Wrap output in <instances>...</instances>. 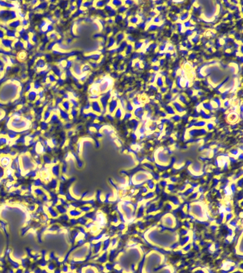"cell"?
Segmentation results:
<instances>
[{
    "mask_svg": "<svg viewBox=\"0 0 243 273\" xmlns=\"http://www.w3.org/2000/svg\"><path fill=\"white\" fill-rule=\"evenodd\" d=\"M118 101L117 99L115 98H112L109 103H108V107H107V113L113 115L115 111L117 109V108L118 107Z\"/></svg>",
    "mask_w": 243,
    "mask_h": 273,
    "instance_id": "obj_1",
    "label": "cell"
},
{
    "mask_svg": "<svg viewBox=\"0 0 243 273\" xmlns=\"http://www.w3.org/2000/svg\"><path fill=\"white\" fill-rule=\"evenodd\" d=\"M171 105L173 107L174 110L176 111V114H179L180 115H183L185 114V112H186L185 107L183 105H182L179 102H178L177 100L172 102Z\"/></svg>",
    "mask_w": 243,
    "mask_h": 273,
    "instance_id": "obj_2",
    "label": "cell"
},
{
    "mask_svg": "<svg viewBox=\"0 0 243 273\" xmlns=\"http://www.w3.org/2000/svg\"><path fill=\"white\" fill-rule=\"evenodd\" d=\"M91 112L96 113L97 115H102L103 112V109L101 107L100 103H99L98 100L96 101H91Z\"/></svg>",
    "mask_w": 243,
    "mask_h": 273,
    "instance_id": "obj_3",
    "label": "cell"
},
{
    "mask_svg": "<svg viewBox=\"0 0 243 273\" xmlns=\"http://www.w3.org/2000/svg\"><path fill=\"white\" fill-rule=\"evenodd\" d=\"M132 114H133V116L135 117L136 118L143 119V117L145 114V111H144L143 106H138V107L135 108Z\"/></svg>",
    "mask_w": 243,
    "mask_h": 273,
    "instance_id": "obj_4",
    "label": "cell"
},
{
    "mask_svg": "<svg viewBox=\"0 0 243 273\" xmlns=\"http://www.w3.org/2000/svg\"><path fill=\"white\" fill-rule=\"evenodd\" d=\"M227 119L231 123H235L239 119L238 112H230L227 114Z\"/></svg>",
    "mask_w": 243,
    "mask_h": 273,
    "instance_id": "obj_5",
    "label": "cell"
},
{
    "mask_svg": "<svg viewBox=\"0 0 243 273\" xmlns=\"http://www.w3.org/2000/svg\"><path fill=\"white\" fill-rule=\"evenodd\" d=\"M177 101L179 102L182 105H188L189 104V100L188 97L185 95V94H182L178 96Z\"/></svg>",
    "mask_w": 243,
    "mask_h": 273,
    "instance_id": "obj_6",
    "label": "cell"
},
{
    "mask_svg": "<svg viewBox=\"0 0 243 273\" xmlns=\"http://www.w3.org/2000/svg\"><path fill=\"white\" fill-rule=\"evenodd\" d=\"M125 112H125L123 109L120 108V107L118 106V107L117 108V109L115 111V112H114V114H113L112 115H113L114 118L121 119V118H123V116H124Z\"/></svg>",
    "mask_w": 243,
    "mask_h": 273,
    "instance_id": "obj_7",
    "label": "cell"
},
{
    "mask_svg": "<svg viewBox=\"0 0 243 273\" xmlns=\"http://www.w3.org/2000/svg\"><path fill=\"white\" fill-rule=\"evenodd\" d=\"M132 102V103L133 104V106L135 107H138V106H143L144 103L141 102V95H136L132 100H130Z\"/></svg>",
    "mask_w": 243,
    "mask_h": 273,
    "instance_id": "obj_8",
    "label": "cell"
},
{
    "mask_svg": "<svg viewBox=\"0 0 243 273\" xmlns=\"http://www.w3.org/2000/svg\"><path fill=\"white\" fill-rule=\"evenodd\" d=\"M115 41H116V47H118V46L125 40L126 39V34L123 33V32H118L115 36Z\"/></svg>",
    "mask_w": 243,
    "mask_h": 273,
    "instance_id": "obj_9",
    "label": "cell"
},
{
    "mask_svg": "<svg viewBox=\"0 0 243 273\" xmlns=\"http://www.w3.org/2000/svg\"><path fill=\"white\" fill-rule=\"evenodd\" d=\"M190 15H191V14H190V12H187V11L184 10V11H183V12H182V14H180V15H179V22L183 23V22H185V21L189 20Z\"/></svg>",
    "mask_w": 243,
    "mask_h": 273,
    "instance_id": "obj_10",
    "label": "cell"
},
{
    "mask_svg": "<svg viewBox=\"0 0 243 273\" xmlns=\"http://www.w3.org/2000/svg\"><path fill=\"white\" fill-rule=\"evenodd\" d=\"M163 109H164V111L167 112V114L168 115L173 116V115H174L175 114H176V111L174 110V109H173V107L172 106L171 104L165 105Z\"/></svg>",
    "mask_w": 243,
    "mask_h": 273,
    "instance_id": "obj_11",
    "label": "cell"
},
{
    "mask_svg": "<svg viewBox=\"0 0 243 273\" xmlns=\"http://www.w3.org/2000/svg\"><path fill=\"white\" fill-rule=\"evenodd\" d=\"M154 84L159 89L160 87L164 86V77H163L161 75H159L158 74L156 78V80H155V83Z\"/></svg>",
    "mask_w": 243,
    "mask_h": 273,
    "instance_id": "obj_12",
    "label": "cell"
},
{
    "mask_svg": "<svg viewBox=\"0 0 243 273\" xmlns=\"http://www.w3.org/2000/svg\"><path fill=\"white\" fill-rule=\"evenodd\" d=\"M129 23H130V25H134V26H135V25H137L140 21H141V20H140V18H138V16L137 15H132V17H130L129 18Z\"/></svg>",
    "mask_w": 243,
    "mask_h": 273,
    "instance_id": "obj_13",
    "label": "cell"
},
{
    "mask_svg": "<svg viewBox=\"0 0 243 273\" xmlns=\"http://www.w3.org/2000/svg\"><path fill=\"white\" fill-rule=\"evenodd\" d=\"M109 4L112 6V7L114 9H117L120 6L123 5V1H120V0H113V1H110Z\"/></svg>",
    "mask_w": 243,
    "mask_h": 273,
    "instance_id": "obj_14",
    "label": "cell"
},
{
    "mask_svg": "<svg viewBox=\"0 0 243 273\" xmlns=\"http://www.w3.org/2000/svg\"><path fill=\"white\" fill-rule=\"evenodd\" d=\"M135 109V106H133V104L132 103V102L129 100H126V109L125 112H133Z\"/></svg>",
    "mask_w": 243,
    "mask_h": 273,
    "instance_id": "obj_15",
    "label": "cell"
},
{
    "mask_svg": "<svg viewBox=\"0 0 243 273\" xmlns=\"http://www.w3.org/2000/svg\"><path fill=\"white\" fill-rule=\"evenodd\" d=\"M126 18L125 15H120V14H117L116 16L114 18V24H120L121 21H123V20Z\"/></svg>",
    "mask_w": 243,
    "mask_h": 273,
    "instance_id": "obj_16",
    "label": "cell"
},
{
    "mask_svg": "<svg viewBox=\"0 0 243 273\" xmlns=\"http://www.w3.org/2000/svg\"><path fill=\"white\" fill-rule=\"evenodd\" d=\"M211 101L217 106V108H218V107H222V102H223V101H222L221 99L220 98V96L216 95L215 97L211 100Z\"/></svg>",
    "mask_w": 243,
    "mask_h": 273,
    "instance_id": "obj_17",
    "label": "cell"
},
{
    "mask_svg": "<svg viewBox=\"0 0 243 273\" xmlns=\"http://www.w3.org/2000/svg\"><path fill=\"white\" fill-rule=\"evenodd\" d=\"M133 46H134V49H135L137 51H141L144 47V43L141 41H135L133 43Z\"/></svg>",
    "mask_w": 243,
    "mask_h": 273,
    "instance_id": "obj_18",
    "label": "cell"
},
{
    "mask_svg": "<svg viewBox=\"0 0 243 273\" xmlns=\"http://www.w3.org/2000/svg\"><path fill=\"white\" fill-rule=\"evenodd\" d=\"M128 9H129V8L123 4L121 6H120L118 9H117L116 11H117V12H118V14H120V15H125L126 12L128 11Z\"/></svg>",
    "mask_w": 243,
    "mask_h": 273,
    "instance_id": "obj_19",
    "label": "cell"
},
{
    "mask_svg": "<svg viewBox=\"0 0 243 273\" xmlns=\"http://www.w3.org/2000/svg\"><path fill=\"white\" fill-rule=\"evenodd\" d=\"M230 106H231V101H230V100L226 99V100H223V101L222 102V107H223V109H225L226 110L229 109L230 108Z\"/></svg>",
    "mask_w": 243,
    "mask_h": 273,
    "instance_id": "obj_20",
    "label": "cell"
},
{
    "mask_svg": "<svg viewBox=\"0 0 243 273\" xmlns=\"http://www.w3.org/2000/svg\"><path fill=\"white\" fill-rule=\"evenodd\" d=\"M182 25H183L184 28L186 30V29H190L193 26H195V24L192 23L190 20H187V21H185V22L182 23Z\"/></svg>",
    "mask_w": 243,
    "mask_h": 273,
    "instance_id": "obj_21",
    "label": "cell"
},
{
    "mask_svg": "<svg viewBox=\"0 0 243 273\" xmlns=\"http://www.w3.org/2000/svg\"><path fill=\"white\" fill-rule=\"evenodd\" d=\"M158 29H159V27H158L157 25H156V24H154L151 23V24H148V25H147V29H146V30H148V31H151V32H153V31H156V30H157Z\"/></svg>",
    "mask_w": 243,
    "mask_h": 273,
    "instance_id": "obj_22",
    "label": "cell"
},
{
    "mask_svg": "<svg viewBox=\"0 0 243 273\" xmlns=\"http://www.w3.org/2000/svg\"><path fill=\"white\" fill-rule=\"evenodd\" d=\"M172 98H173V95L170 92H168L166 94L164 95V100L166 101V102H171L172 100Z\"/></svg>",
    "mask_w": 243,
    "mask_h": 273,
    "instance_id": "obj_23",
    "label": "cell"
},
{
    "mask_svg": "<svg viewBox=\"0 0 243 273\" xmlns=\"http://www.w3.org/2000/svg\"><path fill=\"white\" fill-rule=\"evenodd\" d=\"M206 124H207V121H205V120H199V121H197V122H195V124H194V126H196V127H205V126H206Z\"/></svg>",
    "mask_w": 243,
    "mask_h": 273,
    "instance_id": "obj_24",
    "label": "cell"
},
{
    "mask_svg": "<svg viewBox=\"0 0 243 273\" xmlns=\"http://www.w3.org/2000/svg\"><path fill=\"white\" fill-rule=\"evenodd\" d=\"M168 92H169V89L166 86H162V87H160L159 89V93H160L162 95H164Z\"/></svg>",
    "mask_w": 243,
    "mask_h": 273,
    "instance_id": "obj_25",
    "label": "cell"
},
{
    "mask_svg": "<svg viewBox=\"0 0 243 273\" xmlns=\"http://www.w3.org/2000/svg\"><path fill=\"white\" fill-rule=\"evenodd\" d=\"M126 41H127V42L128 43H132V44H133L135 42V38L133 36H132L131 34H129L127 36H126Z\"/></svg>",
    "mask_w": 243,
    "mask_h": 273,
    "instance_id": "obj_26",
    "label": "cell"
},
{
    "mask_svg": "<svg viewBox=\"0 0 243 273\" xmlns=\"http://www.w3.org/2000/svg\"><path fill=\"white\" fill-rule=\"evenodd\" d=\"M137 26H138L140 29H141V30H146V29H147V24L144 21H140V22L137 24Z\"/></svg>",
    "mask_w": 243,
    "mask_h": 273,
    "instance_id": "obj_27",
    "label": "cell"
},
{
    "mask_svg": "<svg viewBox=\"0 0 243 273\" xmlns=\"http://www.w3.org/2000/svg\"><path fill=\"white\" fill-rule=\"evenodd\" d=\"M133 114L132 112H126L125 114H124V116H123V118L125 119H128V120H130V119H132L133 118Z\"/></svg>",
    "mask_w": 243,
    "mask_h": 273,
    "instance_id": "obj_28",
    "label": "cell"
},
{
    "mask_svg": "<svg viewBox=\"0 0 243 273\" xmlns=\"http://www.w3.org/2000/svg\"><path fill=\"white\" fill-rule=\"evenodd\" d=\"M117 15V11L116 9H112L111 12L107 13V16L108 18H115Z\"/></svg>",
    "mask_w": 243,
    "mask_h": 273,
    "instance_id": "obj_29",
    "label": "cell"
},
{
    "mask_svg": "<svg viewBox=\"0 0 243 273\" xmlns=\"http://www.w3.org/2000/svg\"><path fill=\"white\" fill-rule=\"evenodd\" d=\"M184 33H185V36H188V37H191V36H193V35L194 34V31H193V30H191V29H186V30H185Z\"/></svg>",
    "mask_w": 243,
    "mask_h": 273,
    "instance_id": "obj_30",
    "label": "cell"
},
{
    "mask_svg": "<svg viewBox=\"0 0 243 273\" xmlns=\"http://www.w3.org/2000/svg\"><path fill=\"white\" fill-rule=\"evenodd\" d=\"M27 55H26V53L24 51H21L18 53V57L20 60H24L25 58H26Z\"/></svg>",
    "mask_w": 243,
    "mask_h": 273,
    "instance_id": "obj_31",
    "label": "cell"
},
{
    "mask_svg": "<svg viewBox=\"0 0 243 273\" xmlns=\"http://www.w3.org/2000/svg\"><path fill=\"white\" fill-rule=\"evenodd\" d=\"M170 118H171L172 121H179L181 120V115H179V114H175L174 115L171 116Z\"/></svg>",
    "mask_w": 243,
    "mask_h": 273,
    "instance_id": "obj_32",
    "label": "cell"
},
{
    "mask_svg": "<svg viewBox=\"0 0 243 273\" xmlns=\"http://www.w3.org/2000/svg\"><path fill=\"white\" fill-rule=\"evenodd\" d=\"M123 4H124L126 6H127L128 8H129V7H132V6L135 4V2H134V1H130V0H128V1L123 2Z\"/></svg>",
    "mask_w": 243,
    "mask_h": 273,
    "instance_id": "obj_33",
    "label": "cell"
},
{
    "mask_svg": "<svg viewBox=\"0 0 243 273\" xmlns=\"http://www.w3.org/2000/svg\"><path fill=\"white\" fill-rule=\"evenodd\" d=\"M151 68H152V71H153V72L159 73V71H160V68L159 67L158 65H152Z\"/></svg>",
    "mask_w": 243,
    "mask_h": 273,
    "instance_id": "obj_34",
    "label": "cell"
},
{
    "mask_svg": "<svg viewBox=\"0 0 243 273\" xmlns=\"http://www.w3.org/2000/svg\"><path fill=\"white\" fill-rule=\"evenodd\" d=\"M165 62H166V59H159V62H158V65L159 68L164 66V64H165Z\"/></svg>",
    "mask_w": 243,
    "mask_h": 273,
    "instance_id": "obj_35",
    "label": "cell"
},
{
    "mask_svg": "<svg viewBox=\"0 0 243 273\" xmlns=\"http://www.w3.org/2000/svg\"><path fill=\"white\" fill-rule=\"evenodd\" d=\"M206 126H207V127H208V129H209V130H211L212 128H214V123H213V121H210V122H208V123H207V124H206Z\"/></svg>",
    "mask_w": 243,
    "mask_h": 273,
    "instance_id": "obj_36",
    "label": "cell"
},
{
    "mask_svg": "<svg viewBox=\"0 0 243 273\" xmlns=\"http://www.w3.org/2000/svg\"><path fill=\"white\" fill-rule=\"evenodd\" d=\"M106 116V118H108V119H109L110 121H112L113 119H114V117H113V115H111V114H109V113H107L106 115H105Z\"/></svg>",
    "mask_w": 243,
    "mask_h": 273,
    "instance_id": "obj_37",
    "label": "cell"
}]
</instances>
